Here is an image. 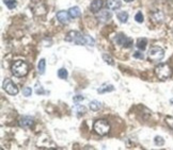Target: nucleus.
Wrapping results in <instances>:
<instances>
[{
    "label": "nucleus",
    "mask_w": 173,
    "mask_h": 150,
    "mask_svg": "<svg viewBox=\"0 0 173 150\" xmlns=\"http://www.w3.org/2000/svg\"><path fill=\"white\" fill-rule=\"evenodd\" d=\"M154 142H155V144L157 146H163V144H165V140H163V138H161V136H156Z\"/></svg>",
    "instance_id": "23"
},
{
    "label": "nucleus",
    "mask_w": 173,
    "mask_h": 150,
    "mask_svg": "<svg viewBox=\"0 0 173 150\" xmlns=\"http://www.w3.org/2000/svg\"><path fill=\"white\" fill-rule=\"evenodd\" d=\"M126 2H130V1H132V0H125Z\"/></svg>",
    "instance_id": "31"
},
{
    "label": "nucleus",
    "mask_w": 173,
    "mask_h": 150,
    "mask_svg": "<svg viewBox=\"0 0 173 150\" xmlns=\"http://www.w3.org/2000/svg\"><path fill=\"white\" fill-rule=\"evenodd\" d=\"M33 124H34V120L30 116H23L19 119V126L24 129H29V128L32 127Z\"/></svg>",
    "instance_id": "8"
},
{
    "label": "nucleus",
    "mask_w": 173,
    "mask_h": 150,
    "mask_svg": "<svg viewBox=\"0 0 173 150\" xmlns=\"http://www.w3.org/2000/svg\"><path fill=\"white\" fill-rule=\"evenodd\" d=\"M102 7H103V1L102 0H94V1L91 3V5H90V9H91L92 12L97 13L99 10H101Z\"/></svg>",
    "instance_id": "14"
},
{
    "label": "nucleus",
    "mask_w": 173,
    "mask_h": 150,
    "mask_svg": "<svg viewBox=\"0 0 173 150\" xmlns=\"http://www.w3.org/2000/svg\"><path fill=\"white\" fill-rule=\"evenodd\" d=\"M67 70H66L65 68H60L58 70V77L60 78V79L62 80H65L66 78H67Z\"/></svg>",
    "instance_id": "21"
},
{
    "label": "nucleus",
    "mask_w": 173,
    "mask_h": 150,
    "mask_svg": "<svg viewBox=\"0 0 173 150\" xmlns=\"http://www.w3.org/2000/svg\"><path fill=\"white\" fill-rule=\"evenodd\" d=\"M155 75L157 76L158 79L166 80L171 77L172 70H171L170 66H169L168 64H159L155 68Z\"/></svg>",
    "instance_id": "3"
},
{
    "label": "nucleus",
    "mask_w": 173,
    "mask_h": 150,
    "mask_svg": "<svg viewBox=\"0 0 173 150\" xmlns=\"http://www.w3.org/2000/svg\"><path fill=\"white\" fill-rule=\"evenodd\" d=\"M115 91V86L110 83H104L97 89V93L98 94H104V93H109Z\"/></svg>",
    "instance_id": "11"
},
{
    "label": "nucleus",
    "mask_w": 173,
    "mask_h": 150,
    "mask_svg": "<svg viewBox=\"0 0 173 150\" xmlns=\"http://www.w3.org/2000/svg\"><path fill=\"white\" fill-rule=\"evenodd\" d=\"M86 108L84 107V105H78V107H77V113H80V114H84V113H86Z\"/></svg>",
    "instance_id": "30"
},
{
    "label": "nucleus",
    "mask_w": 173,
    "mask_h": 150,
    "mask_svg": "<svg viewBox=\"0 0 173 150\" xmlns=\"http://www.w3.org/2000/svg\"><path fill=\"white\" fill-rule=\"evenodd\" d=\"M3 2H4V4L7 5L10 10H13L14 8H16V4H17L16 0H3Z\"/></svg>",
    "instance_id": "20"
},
{
    "label": "nucleus",
    "mask_w": 173,
    "mask_h": 150,
    "mask_svg": "<svg viewBox=\"0 0 173 150\" xmlns=\"http://www.w3.org/2000/svg\"><path fill=\"white\" fill-rule=\"evenodd\" d=\"M115 43L118 44V45H120V46L125 47V48H128V47H130L132 45V38L127 37V36L124 35V34H122V33L117 34V35H115Z\"/></svg>",
    "instance_id": "6"
},
{
    "label": "nucleus",
    "mask_w": 173,
    "mask_h": 150,
    "mask_svg": "<svg viewBox=\"0 0 173 150\" xmlns=\"http://www.w3.org/2000/svg\"><path fill=\"white\" fill-rule=\"evenodd\" d=\"M135 19H136V21H137V23H143V20H144V19H143V15H142V13L141 12H138L137 14H136V16H135Z\"/></svg>",
    "instance_id": "24"
},
{
    "label": "nucleus",
    "mask_w": 173,
    "mask_h": 150,
    "mask_svg": "<svg viewBox=\"0 0 173 150\" xmlns=\"http://www.w3.org/2000/svg\"><path fill=\"white\" fill-rule=\"evenodd\" d=\"M69 15H71L72 18H77L80 16V14H81L80 9H79L78 7H73V8H71L69 10Z\"/></svg>",
    "instance_id": "15"
},
{
    "label": "nucleus",
    "mask_w": 173,
    "mask_h": 150,
    "mask_svg": "<svg viewBox=\"0 0 173 150\" xmlns=\"http://www.w3.org/2000/svg\"><path fill=\"white\" fill-rule=\"evenodd\" d=\"M84 99V96H81V95H77V96H74V98H73V101H74L75 103L78 104L79 102H81Z\"/></svg>",
    "instance_id": "27"
},
{
    "label": "nucleus",
    "mask_w": 173,
    "mask_h": 150,
    "mask_svg": "<svg viewBox=\"0 0 173 150\" xmlns=\"http://www.w3.org/2000/svg\"><path fill=\"white\" fill-rule=\"evenodd\" d=\"M65 41L69 43H75L77 45H88V46H94L95 41L89 35H82L78 31H69L66 34Z\"/></svg>",
    "instance_id": "1"
},
{
    "label": "nucleus",
    "mask_w": 173,
    "mask_h": 150,
    "mask_svg": "<svg viewBox=\"0 0 173 150\" xmlns=\"http://www.w3.org/2000/svg\"><path fill=\"white\" fill-rule=\"evenodd\" d=\"M103 59H104V61L106 62V63H107V64H109V65H115L113 59H112L110 56H108V54H106V53L103 54Z\"/></svg>",
    "instance_id": "22"
},
{
    "label": "nucleus",
    "mask_w": 173,
    "mask_h": 150,
    "mask_svg": "<svg viewBox=\"0 0 173 150\" xmlns=\"http://www.w3.org/2000/svg\"><path fill=\"white\" fill-rule=\"evenodd\" d=\"M106 4H107V8L109 9V10L117 11L121 8L122 3H121V0H107Z\"/></svg>",
    "instance_id": "12"
},
{
    "label": "nucleus",
    "mask_w": 173,
    "mask_h": 150,
    "mask_svg": "<svg viewBox=\"0 0 173 150\" xmlns=\"http://www.w3.org/2000/svg\"><path fill=\"white\" fill-rule=\"evenodd\" d=\"M3 89L10 95H16L18 93V87L16 84L10 79H5L3 82Z\"/></svg>",
    "instance_id": "7"
},
{
    "label": "nucleus",
    "mask_w": 173,
    "mask_h": 150,
    "mask_svg": "<svg viewBox=\"0 0 173 150\" xmlns=\"http://www.w3.org/2000/svg\"><path fill=\"white\" fill-rule=\"evenodd\" d=\"M45 68H46V62L44 59H42V60H40V62H38V74L40 75H44V72H45Z\"/></svg>",
    "instance_id": "18"
},
{
    "label": "nucleus",
    "mask_w": 173,
    "mask_h": 150,
    "mask_svg": "<svg viewBox=\"0 0 173 150\" xmlns=\"http://www.w3.org/2000/svg\"><path fill=\"white\" fill-rule=\"evenodd\" d=\"M35 93L36 94H40V95H42V94H45V91H44L43 89V87H42V85L41 84H40V85H38V83L36 84V89H35Z\"/></svg>",
    "instance_id": "26"
},
{
    "label": "nucleus",
    "mask_w": 173,
    "mask_h": 150,
    "mask_svg": "<svg viewBox=\"0 0 173 150\" xmlns=\"http://www.w3.org/2000/svg\"><path fill=\"white\" fill-rule=\"evenodd\" d=\"M57 18L60 23H64V25L71 21V15H69V12H65V11H60V12L57 13Z\"/></svg>",
    "instance_id": "9"
},
{
    "label": "nucleus",
    "mask_w": 173,
    "mask_h": 150,
    "mask_svg": "<svg viewBox=\"0 0 173 150\" xmlns=\"http://www.w3.org/2000/svg\"><path fill=\"white\" fill-rule=\"evenodd\" d=\"M146 45H148V41H146V38H139L137 41V47L140 50H144L146 48Z\"/></svg>",
    "instance_id": "17"
},
{
    "label": "nucleus",
    "mask_w": 173,
    "mask_h": 150,
    "mask_svg": "<svg viewBox=\"0 0 173 150\" xmlns=\"http://www.w3.org/2000/svg\"><path fill=\"white\" fill-rule=\"evenodd\" d=\"M152 18H153V21H155L156 23H161L163 21V13L161 11H155V12L152 14Z\"/></svg>",
    "instance_id": "13"
},
{
    "label": "nucleus",
    "mask_w": 173,
    "mask_h": 150,
    "mask_svg": "<svg viewBox=\"0 0 173 150\" xmlns=\"http://www.w3.org/2000/svg\"><path fill=\"white\" fill-rule=\"evenodd\" d=\"M29 67L27 63L23 61H16L15 63L12 65V72L14 76L16 77H25L28 74Z\"/></svg>",
    "instance_id": "2"
},
{
    "label": "nucleus",
    "mask_w": 173,
    "mask_h": 150,
    "mask_svg": "<svg viewBox=\"0 0 173 150\" xmlns=\"http://www.w3.org/2000/svg\"><path fill=\"white\" fill-rule=\"evenodd\" d=\"M170 102H171V103L173 104V99H171V100H170Z\"/></svg>",
    "instance_id": "32"
},
{
    "label": "nucleus",
    "mask_w": 173,
    "mask_h": 150,
    "mask_svg": "<svg viewBox=\"0 0 173 150\" xmlns=\"http://www.w3.org/2000/svg\"><path fill=\"white\" fill-rule=\"evenodd\" d=\"M90 109L92 110V111H98L101 108H102V103L98 101V100H93V101L90 102Z\"/></svg>",
    "instance_id": "16"
},
{
    "label": "nucleus",
    "mask_w": 173,
    "mask_h": 150,
    "mask_svg": "<svg viewBox=\"0 0 173 150\" xmlns=\"http://www.w3.org/2000/svg\"><path fill=\"white\" fill-rule=\"evenodd\" d=\"M166 122H167V125H168L171 129H173V117H167V118H166Z\"/></svg>",
    "instance_id": "29"
},
{
    "label": "nucleus",
    "mask_w": 173,
    "mask_h": 150,
    "mask_svg": "<svg viewBox=\"0 0 173 150\" xmlns=\"http://www.w3.org/2000/svg\"><path fill=\"white\" fill-rule=\"evenodd\" d=\"M23 94H24V96H26V97L31 96V94H32V89H31V87H25V89H23Z\"/></svg>",
    "instance_id": "25"
},
{
    "label": "nucleus",
    "mask_w": 173,
    "mask_h": 150,
    "mask_svg": "<svg viewBox=\"0 0 173 150\" xmlns=\"http://www.w3.org/2000/svg\"><path fill=\"white\" fill-rule=\"evenodd\" d=\"M93 129H94V131L97 133V134L103 136V135H106L110 131V126L107 122V120L99 119L94 122Z\"/></svg>",
    "instance_id": "4"
},
{
    "label": "nucleus",
    "mask_w": 173,
    "mask_h": 150,
    "mask_svg": "<svg viewBox=\"0 0 173 150\" xmlns=\"http://www.w3.org/2000/svg\"><path fill=\"white\" fill-rule=\"evenodd\" d=\"M132 56L136 59H140V60H143V59H144V54H143L142 52H140V51H136V52H134Z\"/></svg>",
    "instance_id": "28"
},
{
    "label": "nucleus",
    "mask_w": 173,
    "mask_h": 150,
    "mask_svg": "<svg viewBox=\"0 0 173 150\" xmlns=\"http://www.w3.org/2000/svg\"><path fill=\"white\" fill-rule=\"evenodd\" d=\"M118 19H119L121 23H127L128 20V14L126 12H120L118 13Z\"/></svg>",
    "instance_id": "19"
},
{
    "label": "nucleus",
    "mask_w": 173,
    "mask_h": 150,
    "mask_svg": "<svg viewBox=\"0 0 173 150\" xmlns=\"http://www.w3.org/2000/svg\"><path fill=\"white\" fill-rule=\"evenodd\" d=\"M112 17L111 13L108 12L107 10H103L98 13V15H97V18H98L99 21H102V23H106V21L110 20V18Z\"/></svg>",
    "instance_id": "10"
},
{
    "label": "nucleus",
    "mask_w": 173,
    "mask_h": 150,
    "mask_svg": "<svg viewBox=\"0 0 173 150\" xmlns=\"http://www.w3.org/2000/svg\"><path fill=\"white\" fill-rule=\"evenodd\" d=\"M148 56L151 61L153 62H158L163 60V56H165V51H163V48L160 47H152V48L149 50Z\"/></svg>",
    "instance_id": "5"
}]
</instances>
